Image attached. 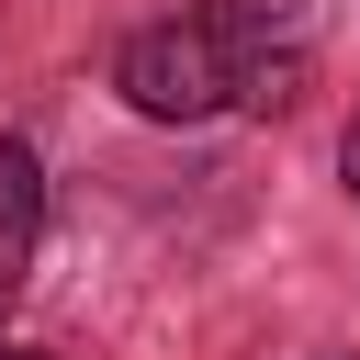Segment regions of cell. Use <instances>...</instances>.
I'll return each mask as SVG.
<instances>
[{
	"mask_svg": "<svg viewBox=\"0 0 360 360\" xmlns=\"http://www.w3.org/2000/svg\"><path fill=\"white\" fill-rule=\"evenodd\" d=\"M112 90H124L135 112H158V124H214L225 101H248V68H236V45H225L202 11H169V22L124 34Z\"/></svg>",
	"mask_w": 360,
	"mask_h": 360,
	"instance_id": "obj_1",
	"label": "cell"
},
{
	"mask_svg": "<svg viewBox=\"0 0 360 360\" xmlns=\"http://www.w3.org/2000/svg\"><path fill=\"white\" fill-rule=\"evenodd\" d=\"M34 236H45V169L22 135H0V292L34 270Z\"/></svg>",
	"mask_w": 360,
	"mask_h": 360,
	"instance_id": "obj_2",
	"label": "cell"
},
{
	"mask_svg": "<svg viewBox=\"0 0 360 360\" xmlns=\"http://www.w3.org/2000/svg\"><path fill=\"white\" fill-rule=\"evenodd\" d=\"M0 360H34V349H11V338H0Z\"/></svg>",
	"mask_w": 360,
	"mask_h": 360,
	"instance_id": "obj_4",
	"label": "cell"
},
{
	"mask_svg": "<svg viewBox=\"0 0 360 360\" xmlns=\"http://www.w3.org/2000/svg\"><path fill=\"white\" fill-rule=\"evenodd\" d=\"M338 169H349V191H360V112H349V146H338Z\"/></svg>",
	"mask_w": 360,
	"mask_h": 360,
	"instance_id": "obj_3",
	"label": "cell"
}]
</instances>
